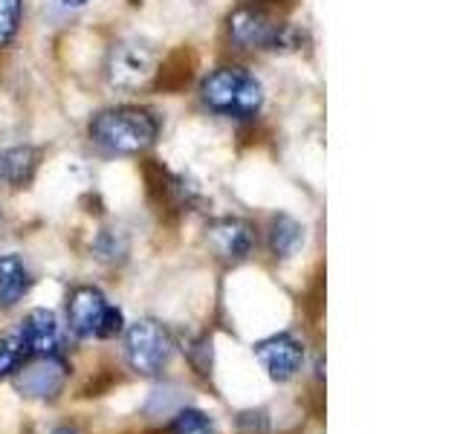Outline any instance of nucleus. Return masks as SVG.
Masks as SVG:
<instances>
[{"label": "nucleus", "mask_w": 463, "mask_h": 434, "mask_svg": "<svg viewBox=\"0 0 463 434\" xmlns=\"http://www.w3.org/2000/svg\"><path fill=\"white\" fill-rule=\"evenodd\" d=\"M26 359H29V347H26L24 333H21V327H18L14 333H9V336L0 339V380L18 371Z\"/></svg>", "instance_id": "obj_14"}, {"label": "nucleus", "mask_w": 463, "mask_h": 434, "mask_svg": "<svg viewBox=\"0 0 463 434\" xmlns=\"http://www.w3.org/2000/svg\"><path fill=\"white\" fill-rule=\"evenodd\" d=\"M229 38L241 50H293L298 33L260 6H241L229 18Z\"/></svg>", "instance_id": "obj_3"}, {"label": "nucleus", "mask_w": 463, "mask_h": 434, "mask_svg": "<svg viewBox=\"0 0 463 434\" xmlns=\"http://www.w3.org/2000/svg\"><path fill=\"white\" fill-rule=\"evenodd\" d=\"M64 9H79V6H84V4H90V0H58Z\"/></svg>", "instance_id": "obj_18"}, {"label": "nucleus", "mask_w": 463, "mask_h": 434, "mask_svg": "<svg viewBox=\"0 0 463 434\" xmlns=\"http://www.w3.org/2000/svg\"><path fill=\"white\" fill-rule=\"evenodd\" d=\"M159 134L156 119L142 108H110L93 116L90 122V139L96 148L105 154H139L151 148Z\"/></svg>", "instance_id": "obj_1"}, {"label": "nucleus", "mask_w": 463, "mask_h": 434, "mask_svg": "<svg viewBox=\"0 0 463 434\" xmlns=\"http://www.w3.org/2000/svg\"><path fill=\"white\" fill-rule=\"evenodd\" d=\"M33 287V275H29L21 255H4L0 258V307H14Z\"/></svg>", "instance_id": "obj_11"}, {"label": "nucleus", "mask_w": 463, "mask_h": 434, "mask_svg": "<svg viewBox=\"0 0 463 434\" xmlns=\"http://www.w3.org/2000/svg\"><path fill=\"white\" fill-rule=\"evenodd\" d=\"M35 151L33 148H12L0 156V177H4L12 188H21L24 183H29L35 171Z\"/></svg>", "instance_id": "obj_13"}, {"label": "nucleus", "mask_w": 463, "mask_h": 434, "mask_svg": "<svg viewBox=\"0 0 463 434\" xmlns=\"http://www.w3.org/2000/svg\"><path fill=\"white\" fill-rule=\"evenodd\" d=\"M154 50H148L145 43L139 41H128L113 47L110 52V61H108V76L110 84H119V87H137L154 72Z\"/></svg>", "instance_id": "obj_7"}, {"label": "nucleus", "mask_w": 463, "mask_h": 434, "mask_svg": "<svg viewBox=\"0 0 463 434\" xmlns=\"http://www.w3.org/2000/svg\"><path fill=\"white\" fill-rule=\"evenodd\" d=\"M64 382H67V365L61 356H29L14 371V388L35 400L58 397Z\"/></svg>", "instance_id": "obj_5"}, {"label": "nucleus", "mask_w": 463, "mask_h": 434, "mask_svg": "<svg viewBox=\"0 0 463 434\" xmlns=\"http://www.w3.org/2000/svg\"><path fill=\"white\" fill-rule=\"evenodd\" d=\"M174 354L171 333L154 322V318H139L125 333V356L128 365L142 376H159L165 371Z\"/></svg>", "instance_id": "obj_4"}, {"label": "nucleus", "mask_w": 463, "mask_h": 434, "mask_svg": "<svg viewBox=\"0 0 463 434\" xmlns=\"http://www.w3.org/2000/svg\"><path fill=\"white\" fill-rule=\"evenodd\" d=\"M105 310L108 301L96 287H76L67 298V325L79 339H93Z\"/></svg>", "instance_id": "obj_8"}, {"label": "nucleus", "mask_w": 463, "mask_h": 434, "mask_svg": "<svg viewBox=\"0 0 463 434\" xmlns=\"http://www.w3.org/2000/svg\"><path fill=\"white\" fill-rule=\"evenodd\" d=\"M52 434H79L76 429H70V426H64V429H55Z\"/></svg>", "instance_id": "obj_19"}, {"label": "nucleus", "mask_w": 463, "mask_h": 434, "mask_svg": "<svg viewBox=\"0 0 463 434\" xmlns=\"http://www.w3.org/2000/svg\"><path fill=\"white\" fill-rule=\"evenodd\" d=\"M21 24V0H0V47L14 38Z\"/></svg>", "instance_id": "obj_16"}, {"label": "nucleus", "mask_w": 463, "mask_h": 434, "mask_svg": "<svg viewBox=\"0 0 463 434\" xmlns=\"http://www.w3.org/2000/svg\"><path fill=\"white\" fill-rule=\"evenodd\" d=\"M209 241L214 246V252L223 260H243V258H250L255 246V231L246 221L226 217V221H217L209 229Z\"/></svg>", "instance_id": "obj_10"}, {"label": "nucleus", "mask_w": 463, "mask_h": 434, "mask_svg": "<svg viewBox=\"0 0 463 434\" xmlns=\"http://www.w3.org/2000/svg\"><path fill=\"white\" fill-rule=\"evenodd\" d=\"M24 342L29 347V356H61L64 336L58 327L55 316L50 310H33L21 322Z\"/></svg>", "instance_id": "obj_9"}, {"label": "nucleus", "mask_w": 463, "mask_h": 434, "mask_svg": "<svg viewBox=\"0 0 463 434\" xmlns=\"http://www.w3.org/2000/svg\"><path fill=\"white\" fill-rule=\"evenodd\" d=\"M168 434H217L212 420L197 411V409H183L177 417L171 420Z\"/></svg>", "instance_id": "obj_15"}, {"label": "nucleus", "mask_w": 463, "mask_h": 434, "mask_svg": "<svg viewBox=\"0 0 463 434\" xmlns=\"http://www.w3.org/2000/svg\"><path fill=\"white\" fill-rule=\"evenodd\" d=\"M255 356L275 382H287V380H293L301 368L304 347L298 339L287 336V333H279V336H269L264 342H258Z\"/></svg>", "instance_id": "obj_6"}, {"label": "nucleus", "mask_w": 463, "mask_h": 434, "mask_svg": "<svg viewBox=\"0 0 463 434\" xmlns=\"http://www.w3.org/2000/svg\"><path fill=\"white\" fill-rule=\"evenodd\" d=\"M203 105L209 110L232 116V119H252V116L264 105V90L241 67H221L214 70L212 76L203 81L200 87Z\"/></svg>", "instance_id": "obj_2"}, {"label": "nucleus", "mask_w": 463, "mask_h": 434, "mask_svg": "<svg viewBox=\"0 0 463 434\" xmlns=\"http://www.w3.org/2000/svg\"><path fill=\"white\" fill-rule=\"evenodd\" d=\"M304 241V229L301 223H296L293 217L279 214L269 226V250L275 258H289Z\"/></svg>", "instance_id": "obj_12"}, {"label": "nucleus", "mask_w": 463, "mask_h": 434, "mask_svg": "<svg viewBox=\"0 0 463 434\" xmlns=\"http://www.w3.org/2000/svg\"><path fill=\"white\" fill-rule=\"evenodd\" d=\"M119 333H122V310L113 307V304H108L105 316H101L96 339H110V336H119Z\"/></svg>", "instance_id": "obj_17"}]
</instances>
